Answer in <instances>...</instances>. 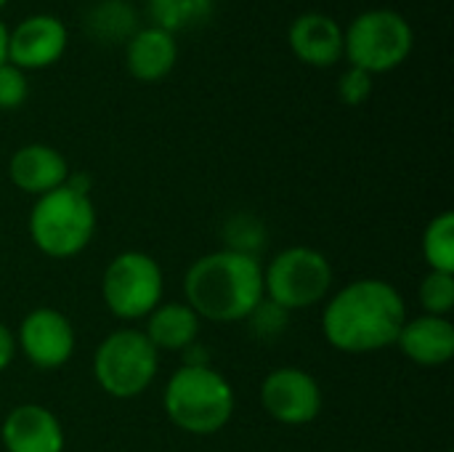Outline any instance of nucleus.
<instances>
[{
	"label": "nucleus",
	"instance_id": "f257e3e1",
	"mask_svg": "<svg viewBox=\"0 0 454 452\" xmlns=\"http://www.w3.org/2000/svg\"><path fill=\"white\" fill-rule=\"evenodd\" d=\"M407 317L404 296L391 282L359 277L330 293L322 312V333L343 354H375L396 346Z\"/></svg>",
	"mask_w": 454,
	"mask_h": 452
},
{
	"label": "nucleus",
	"instance_id": "f03ea898",
	"mask_svg": "<svg viewBox=\"0 0 454 452\" xmlns=\"http://www.w3.org/2000/svg\"><path fill=\"white\" fill-rule=\"evenodd\" d=\"M184 298L205 322H245L263 301V266L250 253L213 250L186 269Z\"/></svg>",
	"mask_w": 454,
	"mask_h": 452
},
{
	"label": "nucleus",
	"instance_id": "7ed1b4c3",
	"mask_svg": "<svg viewBox=\"0 0 454 452\" xmlns=\"http://www.w3.org/2000/svg\"><path fill=\"white\" fill-rule=\"evenodd\" d=\"M234 405L237 400L229 378L210 365H181L162 392L168 421L192 437L223 432L234 416Z\"/></svg>",
	"mask_w": 454,
	"mask_h": 452
},
{
	"label": "nucleus",
	"instance_id": "20e7f679",
	"mask_svg": "<svg viewBox=\"0 0 454 452\" xmlns=\"http://www.w3.org/2000/svg\"><path fill=\"white\" fill-rule=\"evenodd\" d=\"M27 229L43 256L56 261L74 258L93 242L96 234L93 200L90 194H80L64 184L43 197H35Z\"/></svg>",
	"mask_w": 454,
	"mask_h": 452
},
{
	"label": "nucleus",
	"instance_id": "39448f33",
	"mask_svg": "<svg viewBox=\"0 0 454 452\" xmlns=\"http://www.w3.org/2000/svg\"><path fill=\"white\" fill-rule=\"evenodd\" d=\"M335 272L330 258L309 245L279 250L263 269V298L282 312L319 306L330 298Z\"/></svg>",
	"mask_w": 454,
	"mask_h": 452
},
{
	"label": "nucleus",
	"instance_id": "423d86ee",
	"mask_svg": "<svg viewBox=\"0 0 454 452\" xmlns=\"http://www.w3.org/2000/svg\"><path fill=\"white\" fill-rule=\"evenodd\" d=\"M160 352L144 330L120 328L104 336L93 354V378L98 389L114 400L141 397L157 378Z\"/></svg>",
	"mask_w": 454,
	"mask_h": 452
},
{
	"label": "nucleus",
	"instance_id": "0eeeda50",
	"mask_svg": "<svg viewBox=\"0 0 454 452\" xmlns=\"http://www.w3.org/2000/svg\"><path fill=\"white\" fill-rule=\"evenodd\" d=\"M412 24L394 8L362 11L343 32V56L367 75L391 72L412 53Z\"/></svg>",
	"mask_w": 454,
	"mask_h": 452
},
{
	"label": "nucleus",
	"instance_id": "6e6552de",
	"mask_svg": "<svg viewBox=\"0 0 454 452\" xmlns=\"http://www.w3.org/2000/svg\"><path fill=\"white\" fill-rule=\"evenodd\" d=\"M165 296V274L154 256L144 250L117 253L101 274L104 306L122 322L146 320Z\"/></svg>",
	"mask_w": 454,
	"mask_h": 452
},
{
	"label": "nucleus",
	"instance_id": "1a4fd4ad",
	"mask_svg": "<svg viewBox=\"0 0 454 452\" xmlns=\"http://www.w3.org/2000/svg\"><path fill=\"white\" fill-rule=\"evenodd\" d=\"M77 346L72 320L51 306H37L19 322L16 349L24 360L37 370H59L64 368Z\"/></svg>",
	"mask_w": 454,
	"mask_h": 452
},
{
	"label": "nucleus",
	"instance_id": "9d476101",
	"mask_svg": "<svg viewBox=\"0 0 454 452\" xmlns=\"http://www.w3.org/2000/svg\"><path fill=\"white\" fill-rule=\"evenodd\" d=\"M261 405L282 426H309L319 418L325 394L311 373L301 368H277L261 384Z\"/></svg>",
	"mask_w": 454,
	"mask_h": 452
},
{
	"label": "nucleus",
	"instance_id": "9b49d317",
	"mask_svg": "<svg viewBox=\"0 0 454 452\" xmlns=\"http://www.w3.org/2000/svg\"><path fill=\"white\" fill-rule=\"evenodd\" d=\"M67 27L51 13H35L8 32V59L19 69H45L67 51Z\"/></svg>",
	"mask_w": 454,
	"mask_h": 452
},
{
	"label": "nucleus",
	"instance_id": "f8f14e48",
	"mask_svg": "<svg viewBox=\"0 0 454 452\" xmlns=\"http://www.w3.org/2000/svg\"><path fill=\"white\" fill-rule=\"evenodd\" d=\"M5 452H64L67 437L61 421L37 402L16 405L0 426Z\"/></svg>",
	"mask_w": 454,
	"mask_h": 452
},
{
	"label": "nucleus",
	"instance_id": "ddd939ff",
	"mask_svg": "<svg viewBox=\"0 0 454 452\" xmlns=\"http://www.w3.org/2000/svg\"><path fill=\"white\" fill-rule=\"evenodd\" d=\"M8 178L19 192L43 197L67 184L69 165L64 155L48 144H24L8 160Z\"/></svg>",
	"mask_w": 454,
	"mask_h": 452
},
{
	"label": "nucleus",
	"instance_id": "4468645a",
	"mask_svg": "<svg viewBox=\"0 0 454 452\" xmlns=\"http://www.w3.org/2000/svg\"><path fill=\"white\" fill-rule=\"evenodd\" d=\"M396 346L420 368H442L454 357V325L450 317L436 314L407 317Z\"/></svg>",
	"mask_w": 454,
	"mask_h": 452
},
{
	"label": "nucleus",
	"instance_id": "2eb2a0df",
	"mask_svg": "<svg viewBox=\"0 0 454 452\" xmlns=\"http://www.w3.org/2000/svg\"><path fill=\"white\" fill-rule=\"evenodd\" d=\"M293 53L311 67H333L343 59V27L319 11L301 13L287 32Z\"/></svg>",
	"mask_w": 454,
	"mask_h": 452
},
{
	"label": "nucleus",
	"instance_id": "dca6fc26",
	"mask_svg": "<svg viewBox=\"0 0 454 452\" xmlns=\"http://www.w3.org/2000/svg\"><path fill=\"white\" fill-rule=\"evenodd\" d=\"M178 61V40L176 35L160 27H141L125 43V64L128 72L141 83L165 80Z\"/></svg>",
	"mask_w": 454,
	"mask_h": 452
},
{
	"label": "nucleus",
	"instance_id": "f3484780",
	"mask_svg": "<svg viewBox=\"0 0 454 452\" xmlns=\"http://www.w3.org/2000/svg\"><path fill=\"white\" fill-rule=\"evenodd\" d=\"M202 320L186 301H162L149 317L144 336L157 352H186L200 338Z\"/></svg>",
	"mask_w": 454,
	"mask_h": 452
},
{
	"label": "nucleus",
	"instance_id": "a211bd4d",
	"mask_svg": "<svg viewBox=\"0 0 454 452\" xmlns=\"http://www.w3.org/2000/svg\"><path fill=\"white\" fill-rule=\"evenodd\" d=\"M85 32L104 45L128 43L138 29L136 8L128 0H96L82 16Z\"/></svg>",
	"mask_w": 454,
	"mask_h": 452
},
{
	"label": "nucleus",
	"instance_id": "6ab92c4d",
	"mask_svg": "<svg viewBox=\"0 0 454 452\" xmlns=\"http://www.w3.org/2000/svg\"><path fill=\"white\" fill-rule=\"evenodd\" d=\"M215 0H146L152 24L176 35L205 24L213 13Z\"/></svg>",
	"mask_w": 454,
	"mask_h": 452
},
{
	"label": "nucleus",
	"instance_id": "aec40b11",
	"mask_svg": "<svg viewBox=\"0 0 454 452\" xmlns=\"http://www.w3.org/2000/svg\"><path fill=\"white\" fill-rule=\"evenodd\" d=\"M423 258L428 272H447L454 274V213L442 210L434 216L423 232Z\"/></svg>",
	"mask_w": 454,
	"mask_h": 452
},
{
	"label": "nucleus",
	"instance_id": "412c9836",
	"mask_svg": "<svg viewBox=\"0 0 454 452\" xmlns=\"http://www.w3.org/2000/svg\"><path fill=\"white\" fill-rule=\"evenodd\" d=\"M420 306L423 314L450 317L454 309V274L447 272H428L420 282Z\"/></svg>",
	"mask_w": 454,
	"mask_h": 452
},
{
	"label": "nucleus",
	"instance_id": "4be33fe9",
	"mask_svg": "<svg viewBox=\"0 0 454 452\" xmlns=\"http://www.w3.org/2000/svg\"><path fill=\"white\" fill-rule=\"evenodd\" d=\"M29 80L24 69L13 67L11 61L0 64V109H19L27 101Z\"/></svg>",
	"mask_w": 454,
	"mask_h": 452
},
{
	"label": "nucleus",
	"instance_id": "5701e85b",
	"mask_svg": "<svg viewBox=\"0 0 454 452\" xmlns=\"http://www.w3.org/2000/svg\"><path fill=\"white\" fill-rule=\"evenodd\" d=\"M372 93V75H367L364 69H356V67H348L340 80H338V96L343 104L348 107H359L370 99Z\"/></svg>",
	"mask_w": 454,
	"mask_h": 452
},
{
	"label": "nucleus",
	"instance_id": "b1692460",
	"mask_svg": "<svg viewBox=\"0 0 454 452\" xmlns=\"http://www.w3.org/2000/svg\"><path fill=\"white\" fill-rule=\"evenodd\" d=\"M16 354H19V349H16V333L8 325L0 322V373H5L13 365Z\"/></svg>",
	"mask_w": 454,
	"mask_h": 452
},
{
	"label": "nucleus",
	"instance_id": "393cba45",
	"mask_svg": "<svg viewBox=\"0 0 454 452\" xmlns=\"http://www.w3.org/2000/svg\"><path fill=\"white\" fill-rule=\"evenodd\" d=\"M8 59V27L0 21V64Z\"/></svg>",
	"mask_w": 454,
	"mask_h": 452
},
{
	"label": "nucleus",
	"instance_id": "a878e982",
	"mask_svg": "<svg viewBox=\"0 0 454 452\" xmlns=\"http://www.w3.org/2000/svg\"><path fill=\"white\" fill-rule=\"evenodd\" d=\"M5 3H8V0H0V8H3V5H5Z\"/></svg>",
	"mask_w": 454,
	"mask_h": 452
},
{
	"label": "nucleus",
	"instance_id": "bb28decb",
	"mask_svg": "<svg viewBox=\"0 0 454 452\" xmlns=\"http://www.w3.org/2000/svg\"><path fill=\"white\" fill-rule=\"evenodd\" d=\"M447 452H452V450H447Z\"/></svg>",
	"mask_w": 454,
	"mask_h": 452
}]
</instances>
